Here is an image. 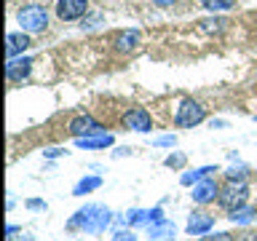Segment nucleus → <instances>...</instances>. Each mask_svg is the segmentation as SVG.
I'll list each match as a JSON object with an SVG mask.
<instances>
[{"label":"nucleus","instance_id":"f257e3e1","mask_svg":"<svg viewBox=\"0 0 257 241\" xmlns=\"http://www.w3.org/2000/svg\"><path fill=\"white\" fill-rule=\"evenodd\" d=\"M112 225V212L104 204H86L70 217L67 228L70 230H83L88 236H102Z\"/></svg>","mask_w":257,"mask_h":241},{"label":"nucleus","instance_id":"f03ea898","mask_svg":"<svg viewBox=\"0 0 257 241\" xmlns=\"http://www.w3.org/2000/svg\"><path fill=\"white\" fill-rule=\"evenodd\" d=\"M246 201H249V185L241 180H228L220 188V196H217V204L225 212H236V209L246 206Z\"/></svg>","mask_w":257,"mask_h":241},{"label":"nucleus","instance_id":"7ed1b4c3","mask_svg":"<svg viewBox=\"0 0 257 241\" xmlns=\"http://www.w3.org/2000/svg\"><path fill=\"white\" fill-rule=\"evenodd\" d=\"M16 22H19V27L32 35V32H43L48 27V14L43 6L38 3H30V6H22L19 11H16Z\"/></svg>","mask_w":257,"mask_h":241},{"label":"nucleus","instance_id":"20e7f679","mask_svg":"<svg viewBox=\"0 0 257 241\" xmlns=\"http://www.w3.org/2000/svg\"><path fill=\"white\" fill-rule=\"evenodd\" d=\"M201 120H206L204 104L196 102V99H182L177 112H174V124L182 126V129H193V126H198Z\"/></svg>","mask_w":257,"mask_h":241},{"label":"nucleus","instance_id":"39448f33","mask_svg":"<svg viewBox=\"0 0 257 241\" xmlns=\"http://www.w3.org/2000/svg\"><path fill=\"white\" fill-rule=\"evenodd\" d=\"M164 220V212H161V206H153V209H128L123 222L128 228H150L153 222Z\"/></svg>","mask_w":257,"mask_h":241},{"label":"nucleus","instance_id":"423d86ee","mask_svg":"<svg viewBox=\"0 0 257 241\" xmlns=\"http://www.w3.org/2000/svg\"><path fill=\"white\" fill-rule=\"evenodd\" d=\"M120 124H123L126 129H132V132H140V134H148L153 129V118L150 112L145 107H132L123 112V118H120Z\"/></svg>","mask_w":257,"mask_h":241},{"label":"nucleus","instance_id":"0eeeda50","mask_svg":"<svg viewBox=\"0 0 257 241\" xmlns=\"http://www.w3.org/2000/svg\"><path fill=\"white\" fill-rule=\"evenodd\" d=\"M88 14V0H56V16L62 22H75Z\"/></svg>","mask_w":257,"mask_h":241},{"label":"nucleus","instance_id":"6e6552de","mask_svg":"<svg viewBox=\"0 0 257 241\" xmlns=\"http://www.w3.org/2000/svg\"><path fill=\"white\" fill-rule=\"evenodd\" d=\"M67 129H70V134L75 137V140L78 137H91V134H102L104 132V126L96 118H91V115H75L70 120Z\"/></svg>","mask_w":257,"mask_h":241},{"label":"nucleus","instance_id":"1a4fd4ad","mask_svg":"<svg viewBox=\"0 0 257 241\" xmlns=\"http://www.w3.org/2000/svg\"><path fill=\"white\" fill-rule=\"evenodd\" d=\"M217 196H220V185H217L214 177H204L201 182L193 185V193H190V198L196 204H212Z\"/></svg>","mask_w":257,"mask_h":241},{"label":"nucleus","instance_id":"9d476101","mask_svg":"<svg viewBox=\"0 0 257 241\" xmlns=\"http://www.w3.org/2000/svg\"><path fill=\"white\" fill-rule=\"evenodd\" d=\"M212 228H214V217L209 212H193L188 217V225H185L188 236H206V233H212Z\"/></svg>","mask_w":257,"mask_h":241},{"label":"nucleus","instance_id":"9b49d317","mask_svg":"<svg viewBox=\"0 0 257 241\" xmlns=\"http://www.w3.org/2000/svg\"><path fill=\"white\" fill-rule=\"evenodd\" d=\"M30 67H32L30 56H14V59H8V64H6V78L11 80V83H22V80L30 75Z\"/></svg>","mask_w":257,"mask_h":241},{"label":"nucleus","instance_id":"f8f14e48","mask_svg":"<svg viewBox=\"0 0 257 241\" xmlns=\"http://www.w3.org/2000/svg\"><path fill=\"white\" fill-rule=\"evenodd\" d=\"M27 46H30V35H27V32H8V38H6V54H8V59L22 56V51H27Z\"/></svg>","mask_w":257,"mask_h":241},{"label":"nucleus","instance_id":"ddd939ff","mask_svg":"<svg viewBox=\"0 0 257 241\" xmlns=\"http://www.w3.org/2000/svg\"><path fill=\"white\" fill-rule=\"evenodd\" d=\"M174 233H177L174 222H169L166 217H164V220L153 222L150 228H148V238L150 241H174Z\"/></svg>","mask_w":257,"mask_h":241},{"label":"nucleus","instance_id":"4468645a","mask_svg":"<svg viewBox=\"0 0 257 241\" xmlns=\"http://www.w3.org/2000/svg\"><path fill=\"white\" fill-rule=\"evenodd\" d=\"M115 142V137L102 132V134H91V137H78L75 145L78 148H86V150H99V148H110V145Z\"/></svg>","mask_w":257,"mask_h":241},{"label":"nucleus","instance_id":"2eb2a0df","mask_svg":"<svg viewBox=\"0 0 257 241\" xmlns=\"http://www.w3.org/2000/svg\"><path fill=\"white\" fill-rule=\"evenodd\" d=\"M137 46H140V32L137 30H123L115 38V51L118 54H132Z\"/></svg>","mask_w":257,"mask_h":241},{"label":"nucleus","instance_id":"dca6fc26","mask_svg":"<svg viewBox=\"0 0 257 241\" xmlns=\"http://www.w3.org/2000/svg\"><path fill=\"white\" fill-rule=\"evenodd\" d=\"M212 172H220V169H217V166H201V169H193V172H182L180 174V185L193 188V185L201 182L204 177H212Z\"/></svg>","mask_w":257,"mask_h":241},{"label":"nucleus","instance_id":"f3484780","mask_svg":"<svg viewBox=\"0 0 257 241\" xmlns=\"http://www.w3.org/2000/svg\"><path fill=\"white\" fill-rule=\"evenodd\" d=\"M102 188V177L99 174H91V177H83L75 188H72V196H86V193H94Z\"/></svg>","mask_w":257,"mask_h":241},{"label":"nucleus","instance_id":"a211bd4d","mask_svg":"<svg viewBox=\"0 0 257 241\" xmlns=\"http://www.w3.org/2000/svg\"><path fill=\"white\" fill-rule=\"evenodd\" d=\"M254 220H257V209L252 206H241L236 212H230V222H236V225H249Z\"/></svg>","mask_w":257,"mask_h":241},{"label":"nucleus","instance_id":"6ab92c4d","mask_svg":"<svg viewBox=\"0 0 257 241\" xmlns=\"http://www.w3.org/2000/svg\"><path fill=\"white\" fill-rule=\"evenodd\" d=\"M201 8H206V11H228V8L236 6V0H198Z\"/></svg>","mask_w":257,"mask_h":241},{"label":"nucleus","instance_id":"aec40b11","mask_svg":"<svg viewBox=\"0 0 257 241\" xmlns=\"http://www.w3.org/2000/svg\"><path fill=\"white\" fill-rule=\"evenodd\" d=\"M164 164H166L169 169H174V172H182L185 164H188V156H185V153H172V156H166Z\"/></svg>","mask_w":257,"mask_h":241},{"label":"nucleus","instance_id":"412c9836","mask_svg":"<svg viewBox=\"0 0 257 241\" xmlns=\"http://www.w3.org/2000/svg\"><path fill=\"white\" fill-rule=\"evenodd\" d=\"M225 177H228V180H241V182H244L246 177H249V169H246V166H238V169L230 166L228 172H225Z\"/></svg>","mask_w":257,"mask_h":241},{"label":"nucleus","instance_id":"4be33fe9","mask_svg":"<svg viewBox=\"0 0 257 241\" xmlns=\"http://www.w3.org/2000/svg\"><path fill=\"white\" fill-rule=\"evenodd\" d=\"M206 24H201V30H206V32H220L222 27H225V19H217V16H214V19H204Z\"/></svg>","mask_w":257,"mask_h":241},{"label":"nucleus","instance_id":"5701e85b","mask_svg":"<svg viewBox=\"0 0 257 241\" xmlns=\"http://www.w3.org/2000/svg\"><path fill=\"white\" fill-rule=\"evenodd\" d=\"M24 206L32 209V212H46V201H40V198H30V201H24Z\"/></svg>","mask_w":257,"mask_h":241},{"label":"nucleus","instance_id":"b1692460","mask_svg":"<svg viewBox=\"0 0 257 241\" xmlns=\"http://www.w3.org/2000/svg\"><path fill=\"white\" fill-rule=\"evenodd\" d=\"M156 145H158V148H172V145H177V137H174V134L156 137Z\"/></svg>","mask_w":257,"mask_h":241},{"label":"nucleus","instance_id":"393cba45","mask_svg":"<svg viewBox=\"0 0 257 241\" xmlns=\"http://www.w3.org/2000/svg\"><path fill=\"white\" fill-rule=\"evenodd\" d=\"M198 241H233V236H230V233H214V236H209V233H206V236H201Z\"/></svg>","mask_w":257,"mask_h":241},{"label":"nucleus","instance_id":"a878e982","mask_svg":"<svg viewBox=\"0 0 257 241\" xmlns=\"http://www.w3.org/2000/svg\"><path fill=\"white\" fill-rule=\"evenodd\" d=\"M112 241H137V236L132 230H118L115 236H112Z\"/></svg>","mask_w":257,"mask_h":241},{"label":"nucleus","instance_id":"bb28decb","mask_svg":"<svg viewBox=\"0 0 257 241\" xmlns=\"http://www.w3.org/2000/svg\"><path fill=\"white\" fill-rule=\"evenodd\" d=\"M22 228H16V225H6V238L11 241V238H16V233H19Z\"/></svg>","mask_w":257,"mask_h":241},{"label":"nucleus","instance_id":"cd10ccee","mask_svg":"<svg viewBox=\"0 0 257 241\" xmlns=\"http://www.w3.org/2000/svg\"><path fill=\"white\" fill-rule=\"evenodd\" d=\"M233 241H257V233H241V236H236Z\"/></svg>","mask_w":257,"mask_h":241},{"label":"nucleus","instance_id":"c85d7f7f","mask_svg":"<svg viewBox=\"0 0 257 241\" xmlns=\"http://www.w3.org/2000/svg\"><path fill=\"white\" fill-rule=\"evenodd\" d=\"M62 153H67V150H59V148H51V150H46V158H56V156H62Z\"/></svg>","mask_w":257,"mask_h":241},{"label":"nucleus","instance_id":"c756f323","mask_svg":"<svg viewBox=\"0 0 257 241\" xmlns=\"http://www.w3.org/2000/svg\"><path fill=\"white\" fill-rule=\"evenodd\" d=\"M153 3H156V6H161V8H166V6H174L177 0H153Z\"/></svg>","mask_w":257,"mask_h":241},{"label":"nucleus","instance_id":"7c9ffc66","mask_svg":"<svg viewBox=\"0 0 257 241\" xmlns=\"http://www.w3.org/2000/svg\"><path fill=\"white\" fill-rule=\"evenodd\" d=\"M148 241H150V238H148Z\"/></svg>","mask_w":257,"mask_h":241}]
</instances>
